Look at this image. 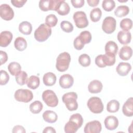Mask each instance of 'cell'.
<instances>
[{"mask_svg": "<svg viewBox=\"0 0 133 133\" xmlns=\"http://www.w3.org/2000/svg\"><path fill=\"white\" fill-rule=\"evenodd\" d=\"M118 50L117 44L112 41L108 42L105 45V54L111 56H115Z\"/></svg>", "mask_w": 133, "mask_h": 133, "instance_id": "cell-18", "label": "cell"}, {"mask_svg": "<svg viewBox=\"0 0 133 133\" xmlns=\"http://www.w3.org/2000/svg\"><path fill=\"white\" fill-rule=\"evenodd\" d=\"M51 29L45 23L41 24L34 32V37L36 41L43 42L46 41L51 34Z\"/></svg>", "mask_w": 133, "mask_h": 133, "instance_id": "cell-3", "label": "cell"}, {"mask_svg": "<svg viewBox=\"0 0 133 133\" xmlns=\"http://www.w3.org/2000/svg\"><path fill=\"white\" fill-rule=\"evenodd\" d=\"M77 95L75 92H69L64 94L62 97L63 102L68 110L73 111L76 110L78 108L77 102Z\"/></svg>", "mask_w": 133, "mask_h": 133, "instance_id": "cell-1", "label": "cell"}, {"mask_svg": "<svg viewBox=\"0 0 133 133\" xmlns=\"http://www.w3.org/2000/svg\"><path fill=\"white\" fill-rule=\"evenodd\" d=\"M116 21L112 17L108 16L104 18L102 24V29L107 34H111L115 30Z\"/></svg>", "mask_w": 133, "mask_h": 133, "instance_id": "cell-8", "label": "cell"}, {"mask_svg": "<svg viewBox=\"0 0 133 133\" xmlns=\"http://www.w3.org/2000/svg\"><path fill=\"white\" fill-rule=\"evenodd\" d=\"M69 121H71L73 122H74L79 128H80L83 123V118L82 116L79 114V113H75L72 114L70 118Z\"/></svg>", "mask_w": 133, "mask_h": 133, "instance_id": "cell-39", "label": "cell"}, {"mask_svg": "<svg viewBox=\"0 0 133 133\" xmlns=\"http://www.w3.org/2000/svg\"><path fill=\"white\" fill-rule=\"evenodd\" d=\"M103 9L106 11H112L115 7V3L113 0H104L102 3Z\"/></svg>", "mask_w": 133, "mask_h": 133, "instance_id": "cell-38", "label": "cell"}, {"mask_svg": "<svg viewBox=\"0 0 133 133\" xmlns=\"http://www.w3.org/2000/svg\"><path fill=\"white\" fill-rule=\"evenodd\" d=\"M132 55V48L128 46H123L118 52L119 58L123 60H128L130 59Z\"/></svg>", "mask_w": 133, "mask_h": 133, "instance_id": "cell-21", "label": "cell"}, {"mask_svg": "<svg viewBox=\"0 0 133 133\" xmlns=\"http://www.w3.org/2000/svg\"><path fill=\"white\" fill-rule=\"evenodd\" d=\"M131 69V65L127 62H120L116 68V72L118 75L122 76H126Z\"/></svg>", "mask_w": 133, "mask_h": 133, "instance_id": "cell-16", "label": "cell"}, {"mask_svg": "<svg viewBox=\"0 0 133 133\" xmlns=\"http://www.w3.org/2000/svg\"><path fill=\"white\" fill-rule=\"evenodd\" d=\"M12 132L13 133H25L26 132L24 128L21 125H16L14 127Z\"/></svg>", "mask_w": 133, "mask_h": 133, "instance_id": "cell-46", "label": "cell"}, {"mask_svg": "<svg viewBox=\"0 0 133 133\" xmlns=\"http://www.w3.org/2000/svg\"><path fill=\"white\" fill-rule=\"evenodd\" d=\"M105 128L110 130H113L116 129L118 126V120L117 118L113 115L107 116L104 121Z\"/></svg>", "mask_w": 133, "mask_h": 133, "instance_id": "cell-13", "label": "cell"}, {"mask_svg": "<svg viewBox=\"0 0 133 133\" xmlns=\"http://www.w3.org/2000/svg\"><path fill=\"white\" fill-rule=\"evenodd\" d=\"M44 120L49 123H55L58 119V115L56 112L51 110L45 111L43 114Z\"/></svg>", "mask_w": 133, "mask_h": 133, "instance_id": "cell-23", "label": "cell"}, {"mask_svg": "<svg viewBox=\"0 0 133 133\" xmlns=\"http://www.w3.org/2000/svg\"><path fill=\"white\" fill-rule=\"evenodd\" d=\"M40 84L39 78L35 75L31 76L28 79L26 85L27 86L32 89L37 88Z\"/></svg>", "mask_w": 133, "mask_h": 133, "instance_id": "cell-27", "label": "cell"}, {"mask_svg": "<svg viewBox=\"0 0 133 133\" xmlns=\"http://www.w3.org/2000/svg\"><path fill=\"white\" fill-rule=\"evenodd\" d=\"M129 12V8L127 6L121 5L118 6L114 11L115 15L117 17H123Z\"/></svg>", "mask_w": 133, "mask_h": 133, "instance_id": "cell-28", "label": "cell"}, {"mask_svg": "<svg viewBox=\"0 0 133 133\" xmlns=\"http://www.w3.org/2000/svg\"><path fill=\"white\" fill-rule=\"evenodd\" d=\"M57 77L56 75L52 72H47L45 73L43 78V83L47 86H53L56 82Z\"/></svg>", "mask_w": 133, "mask_h": 133, "instance_id": "cell-22", "label": "cell"}, {"mask_svg": "<svg viewBox=\"0 0 133 133\" xmlns=\"http://www.w3.org/2000/svg\"><path fill=\"white\" fill-rule=\"evenodd\" d=\"M25 0H11V3L16 7L20 8L22 7L26 2Z\"/></svg>", "mask_w": 133, "mask_h": 133, "instance_id": "cell-44", "label": "cell"}, {"mask_svg": "<svg viewBox=\"0 0 133 133\" xmlns=\"http://www.w3.org/2000/svg\"><path fill=\"white\" fill-rule=\"evenodd\" d=\"M117 38L118 42L123 45L129 44L131 39V34L129 31H121L118 32Z\"/></svg>", "mask_w": 133, "mask_h": 133, "instance_id": "cell-20", "label": "cell"}, {"mask_svg": "<svg viewBox=\"0 0 133 133\" xmlns=\"http://www.w3.org/2000/svg\"><path fill=\"white\" fill-rule=\"evenodd\" d=\"M58 0H41L39 2V7L43 11L56 10Z\"/></svg>", "mask_w": 133, "mask_h": 133, "instance_id": "cell-11", "label": "cell"}, {"mask_svg": "<svg viewBox=\"0 0 133 133\" xmlns=\"http://www.w3.org/2000/svg\"><path fill=\"white\" fill-rule=\"evenodd\" d=\"M43 105L42 103L38 100L35 101L30 105V110L33 114L39 113L43 109Z\"/></svg>", "mask_w": 133, "mask_h": 133, "instance_id": "cell-30", "label": "cell"}, {"mask_svg": "<svg viewBox=\"0 0 133 133\" xmlns=\"http://www.w3.org/2000/svg\"><path fill=\"white\" fill-rule=\"evenodd\" d=\"M87 107L93 113H101L103 110V104L101 99L97 97H92L87 101Z\"/></svg>", "mask_w": 133, "mask_h": 133, "instance_id": "cell-4", "label": "cell"}, {"mask_svg": "<svg viewBox=\"0 0 133 133\" xmlns=\"http://www.w3.org/2000/svg\"><path fill=\"white\" fill-rule=\"evenodd\" d=\"M13 37L12 34L8 31H4L0 34V46L2 47H6L11 43Z\"/></svg>", "mask_w": 133, "mask_h": 133, "instance_id": "cell-14", "label": "cell"}, {"mask_svg": "<svg viewBox=\"0 0 133 133\" xmlns=\"http://www.w3.org/2000/svg\"><path fill=\"white\" fill-rule=\"evenodd\" d=\"M73 18L76 27L83 29L87 27L88 25V20L86 14L82 11H78L73 14Z\"/></svg>", "mask_w": 133, "mask_h": 133, "instance_id": "cell-7", "label": "cell"}, {"mask_svg": "<svg viewBox=\"0 0 133 133\" xmlns=\"http://www.w3.org/2000/svg\"><path fill=\"white\" fill-rule=\"evenodd\" d=\"M42 99L46 105L50 107H55L58 104L57 96L51 90H45L42 94Z\"/></svg>", "mask_w": 133, "mask_h": 133, "instance_id": "cell-6", "label": "cell"}, {"mask_svg": "<svg viewBox=\"0 0 133 133\" xmlns=\"http://www.w3.org/2000/svg\"><path fill=\"white\" fill-rule=\"evenodd\" d=\"M60 27L62 31L66 33H70L73 30V24L68 21H62L60 23Z\"/></svg>", "mask_w": 133, "mask_h": 133, "instance_id": "cell-40", "label": "cell"}, {"mask_svg": "<svg viewBox=\"0 0 133 133\" xmlns=\"http://www.w3.org/2000/svg\"><path fill=\"white\" fill-rule=\"evenodd\" d=\"M1 17L6 21L12 19L14 17V12L12 8L7 4H3L0 6Z\"/></svg>", "mask_w": 133, "mask_h": 133, "instance_id": "cell-9", "label": "cell"}, {"mask_svg": "<svg viewBox=\"0 0 133 133\" xmlns=\"http://www.w3.org/2000/svg\"><path fill=\"white\" fill-rule=\"evenodd\" d=\"M73 45L74 48L78 50H80L83 49L84 47V44L82 42V41L79 38L78 36H77L74 40Z\"/></svg>", "mask_w": 133, "mask_h": 133, "instance_id": "cell-43", "label": "cell"}, {"mask_svg": "<svg viewBox=\"0 0 133 133\" xmlns=\"http://www.w3.org/2000/svg\"><path fill=\"white\" fill-rule=\"evenodd\" d=\"M101 16L102 11L98 7L92 9L90 13V18L94 22H96L99 21L101 18Z\"/></svg>", "mask_w": 133, "mask_h": 133, "instance_id": "cell-31", "label": "cell"}, {"mask_svg": "<svg viewBox=\"0 0 133 133\" xmlns=\"http://www.w3.org/2000/svg\"><path fill=\"white\" fill-rule=\"evenodd\" d=\"M19 30L23 34L30 35L32 31V24L28 21H23L19 25Z\"/></svg>", "mask_w": 133, "mask_h": 133, "instance_id": "cell-24", "label": "cell"}, {"mask_svg": "<svg viewBox=\"0 0 133 133\" xmlns=\"http://www.w3.org/2000/svg\"><path fill=\"white\" fill-rule=\"evenodd\" d=\"M103 88L102 83L97 79L92 81L88 86V89L89 92L92 94H97L101 91Z\"/></svg>", "mask_w": 133, "mask_h": 133, "instance_id": "cell-19", "label": "cell"}, {"mask_svg": "<svg viewBox=\"0 0 133 133\" xmlns=\"http://www.w3.org/2000/svg\"><path fill=\"white\" fill-rule=\"evenodd\" d=\"M78 128V126L74 122L69 121L65 124L64 129L66 133H75Z\"/></svg>", "mask_w": 133, "mask_h": 133, "instance_id": "cell-32", "label": "cell"}, {"mask_svg": "<svg viewBox=\"0 0 133 133\" xmlns=\"http://www.w3.org/2000/svg\"><path fill=\"white\" fill-rule=\"evenodd\" d=\"M59 85L63 89L70 88L74 83V78L69 74H65L61 76L59 79Z\"/></svg>", "mask_w": 133, "mask_h": 133, "instance_id": "cell-12", "label": "cell"}, {"mask_svg": "<svg viewBox=\"0 0 133 133\" xmlns=\"http://www.w3.org/2000/svg\"><path fill=\"white\" fill-rule=\"evenodd\" d=\"M58 22V19L56 15L50 14L47 16L45 18V24L50 28L54 27Z\"/></svg>", "mask_w": 133, "mask_h": 133, "instance_id": "cell-36", "label": "cell"}, {"mask_svg": "<svg viewBox=\"0 0 133 133\" xmlns=\"http://www.w3.org/2000/svg\"><path fill=\"white\" fill-rule=\"evenodd\" d=\"M15 99L19 102L28 103L33 98L32 92L27 89H19L17 90L14 95Z\"/></svg>", "mask_w": 133, "mask_h": 133, "instance_id": "cell-5", "label": "cell"}, {"mask_svg": "<svg viewBox=\"0 0 133 133\" xmlns=\"http://www.w3.org/2000/svg\"><path fill=\"white\" fill-rule=\"evenodd\" d=\"M79 63L84 67L88 66L90 64L91 60L90 57L86 54H82L78 58Z\"/></svg>", "mask_w": 133, "mask_h": 133, "instance_id": "cell-37", "label": "cell"}, {"mask_svg": "<svg viewBox=\"0 0 133 133\" xmlns=\"http://www.w3.org/2000/svg\"><path fill=\"white\" fill-rule=\"evenodd\" d=\"M14 46L15 48L18 51H23L27 47L26 41L24 38L19 36L16 38L14 42Z\"/></svg>", "mask_w": 133, "mask_h": 133, "instance_id": "cell-25", "label": "cell"}, {"mask_svg": "<svg viewBox=\"0 0 133 133\" xmlns=\"http://www.w3.org/2000/svg\"><path fill=\"white\" fill-rule=\"evenodd\" d=\"M16 81L18 84L22 86L26 84L28 81V74L24 71H21L15 77Z\"/></svg>", "mask_w": 133, "mask_h": 133, "instance_id": "cell-35", "label": "cell"}, {"mask_svg": "<svg viewBox=\"0 0 133 133\" xmlns=\"http://www.w3.org/2000/svg\"><path fill=\"white\" fill-rule=\"evenodd\" d=\"M55 11L61 16H65L70 12V7L69 4L64 0H58Z\"/></svg>", "mask_w": 133, "mask_h": 133, "instance_id": "cell-15", "label": "cell"}, {"mask_svg": "<svg viewBox=\"0 0 133 133\" xmlns=\"http://www.w3.org/2000/svg\"><path fill=\"white\" fill-rule=\"evenodd\" d=\"M95 63L99 68H104L106 66L103 59V55H100L95 58Z\"/></svg>", "mask_w": 133, "mask_h": 133, "instance_id": "cell-42", "label": "cell"}, {"mask_svg": "<svg viewBox=\"0 0 133 133\" xmlns=\"http://www.w3.org/2000/svg\"><path fill=\"white\" fill-rule=\"evenodd\" d=\"M119 109V103L116 100L110 101L107 105V110L110 113H115Z\"/></svg>", "mask_w": 133, "mask_h": 133, "instance_id": "cell-29", "label": "cell"}, {"mask_svg": "<svg viewBox=\"0 0 133 133\" xmlns=\"http://www.w3.org/2000/svg\"><path fill=\"white\" fill-rule=\"evenodd\" d=\"M1 56V64L2 65L4 64L8 60V56L6 52L1 50L0 51Z\"/></svg>", "mask_w": 133, "mask_h": 133, "instance_id": "cell-47", "label": "cell"}, {"mask_svg": "<svg viewBox=\"0 0 133 133\" xmlns=\"http://www.w3.org/2000/svg\"><path fill=\"white\" fill-rule=\"evenodd\" d=\"M9 80V76L7 72L4 70H1L0 75V85H6Z\"/></svg>", "mask_w": 133, "mask_h": 133, "instance_id": "cell-41", "label": "cell"}, {"mask_svg": "<svg viewBox=\"0 0 133 133\" xmlns=\"http://www.w3.org/2000/svg\"><path fill=\"white\" fill-rule=\"evenodd\" d=\"M71 62V56L67 52L60 54L57 58L56 67L57 70L61 72L66 71Z\"/></svg>", "mask_w": 133, "mask_h": 133, "instance_id": "cell-2", "label": "cell"}, {"mask_svg": "<svg viewBox=\"0 0 133 133\" xmlns=\"http://www.w3.org/2000/svg\"><path fill=\"white\" fill-rule=\"evenodd\" d=\"M78 36L84 45L89 43L92 39L91 34L88 31H84L81 32Z\"/></svg>", "mask_w": 133, "mask_h": 133, "instance_id": "cell-33", "label": "cell"}, {"mask_svg": "<svg viewBox=\"0 0 133 133\" xmlns=\"http://www.w3.org/2000/svg\"><path fill=\"white\" fill-rule=\"evenodd\" d=\"M102 130L101 123L98 121H92L87 123L84 129L85 133H99Z\"/></svg>", "mask_w": 133, "mask_h": 133, "instance_id": "cell-10", "label": "cell"}, {"mask_svg": "<svg viewBox=\"0 0 133 133\" xmlns=\"http://www.w3.org/2000/svg\"><path fill=\"white\" fill-rule=\"evenodd\" d=\"M122 112L123 114L128 117H131L133 115V98H129L124 103L122 107Z\"/></svg>", "mask_w": 133, "mask_h": 133, "instance_id": "cell-17", "label": "cell"}, {"mask_svg": "<svg viewBox=\"0 0 133 133\" xmlns=\"http://www.w3.org/2000/svg\"><path fill=\"white\" fill-rule=\"evenodd\" d=\"M43 133H47V132H48V133H56V131L53 127H50V126H48V127H46V128H44V130L43 131Z\"/></svg>", "mask_w": 133, "mask_h": 133, "instance_id": "cell-48", "label": "cell"}, {"mask_svg": "<svg viewBox=\"0 0 133 133\" xmlns=\"http://www.w3.org/2000/svg\"><path fill=\"white\" fill-rule=\"evenodd\" d=\"M87 2L90 6L95 7L98 5L99 3V0H87Z\"/></svg>", "mask_w": 133, "mask_h": 133, "instance_id": "cell-49", "label": "cell"}, {"mask_svg": "<svg viewBox=\"0 0 133 133\" xmlns=\"http://www.w3.org/2000/svg\"><path fill=\"white\" fill-rule=\"evenodd\" d=\"M119 25L123 31H128L132 28V21L129 18H124L121 21Z\"/></svg>", "mask_w": 133, "mask_h": 133, "instance_id": "cell-34", "label": "cell"}, {"mask_svg": "<svg viewBox=\"0 0 133 133\" xmlns=\"http://www.w3.org/2000/svg\"><path fill=\"white\" fill-rule=\"evenodd\" d=\"M8 70L12 75L16 76L21 72V66L19 63L12 62L8 64Z\"/></svg>", "mask_w": 133, "mask_h": 133, "instance_id": "cell-26", "label": "cell"}, {"mask_svg": "<svg viewBox=\"0 0 133 133\" xmlns=\"http://www.w3.org/2000/svg\"><path fill=\"white\" fill-rule=\"evenodd\" d=\"M71 2L75 8H81L84 5V0H72Z\"/></svg>", "mask_w": 133, "mask_h": 133, "instance_id": "cell-45", "label": "cell"}]
</instances>
